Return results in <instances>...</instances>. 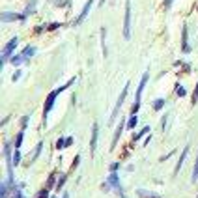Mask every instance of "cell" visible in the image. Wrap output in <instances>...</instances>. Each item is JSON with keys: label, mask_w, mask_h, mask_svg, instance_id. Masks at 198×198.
I'll list each match as a JSON object with an SVG mask.
<instances>
[{"label": "cell", "mask_w": 198, "mask_h": 198, "mask_svg": "<svg viewBox=\"0 0 198 198\" xmlns=\"http://www.w3.org/2000/svg\"><path fill=\"white\" fill-rule=\"evenodd\" d=\"M13 81H17V79H21V71H17V73H13V77H11Z\"/></svg>", "instance_id": "34"}, {"label": "cell", "mask_w": 198, "mask_h": 198, "mask_svg": "<svg viewBox=\"0 0 198 198\" xmlns=\"http://www.w3.org/2000/svg\"><path fill=\"white\" fill-rule=\"evenodd\" d=\"M22 137H24V133L21 131V133L17 135V138H15V150H19V148H21V144H22Z\"/></svg>", "instance_id": "16"}, {"label": "cell", "mask_w": 198, "mask_h": 198, "mask_svg": "<svg viewBox=\"0 0 198 198\" xmlns=\"http://www.w3.org/2000/svg\"><path fill=\"white\" fill-rule=\"evenodd\" d=\"M34 10H36V0H32V2L28 4V8H26V11H24V15H30V13H34Z\"/></svg>", "instance_id": "18"}, {"label": "cell", "mask_w": 198, "mask_h": 198, "mask_svg": "<svg viewBox=\"0 0 198 198\" xmlns=\"http://www.w3.org/2000/svg\"><path fill=\"white\" fill-rule=\"evenodd\" d=\"M65 180H67V176H65V174H62V176H60V180H58V183H56V191H60V189H62V185L65 183Z\"/></svg>", "instance_id": "21"}, {"label": "cell", "mask_w": 198, "mask_h": 198, "mask_svg": "<svg viewBox=\"0 0 198 198\" xmlns=\"http://www.w3.org/2000/svg\"><path fill=\"white\" fill-rule=\"evenodd\" d=\"M47 196H49V187H45V189H43V191H41L36 198H47Z\"/></svg>", "instance_id": "27"}, {"label": "cell", "mask_w": 198, "mask_h": 198, "mask_svg": "<svg viewBox=\"0 0 198 198\" xmlns=\"http://www.w3.org/2000/svg\"><path fill=\"white\" fill-rule=\"evenodd\" d=\"M148 133H150V127H144V129H142L140 133H137L133 138H135V140H138V138H142V137H144V135H148Z\"/></svg>", "instance_id": "19"}, {"label": "cell", "mask_w": 198, "mask_h": 198, "mask_svg": "<svg viewBox=\"0 0 198 198\" xmlns=\"http://www.w3.org/2000/svg\"><path fill=\"white\" fill-rule=\"evenodd\" d=\"M58 26H60V24H58V22H53V24H51V26H47V30H54V28H58Z\"/></svg>", "instance_id": "31"}, {"label": "cell", "mask_w": 198, "mask_h": 198, "mask_svg": "<svg viewBox=\"0 0 198 198\" xmlns=\"http://www.w3.org/2000/svg\"><path fill=\"white\" fill-rule=\"evenodd\" d=\"M73 161H75V163H73V164H71V170H73V168H77V166H79V161H81V157H79V155H77V157H75V159H73Z\"/></svg>", "instance_id": "30"}, {"label": "cell", "mask_w": 198, "mask_h": 198, "mask_svg": "<svg viewBox=\"0 0 198 198\" xmlns=\"http://www.w3.org/2000/svg\"><path fill=\"white\" fill-rule=\"evenodd\" d=\"M137 121H138V118H137V116L133 114V116L129 118V121H127V127H129V129H133V127L137 125Z\"/></svg>", "instance_id": "17"}, {"label": "cell", "mask_w": 198, "mask_h": 198, "mask_svg": "<svg viewBox=\"0 0 198 198\" xmlns=\"http://www.w3.org/2000/svg\"><path fill=\"white\" fill-rule=\"evenodd\" d=\"M99 4H105V0H99Z\"/></svg>", "instance_id": "37"}, {"label": "cell", "mask_w": 198, "mask_h": 198, "mask_svg": "<svg viewBox=\"0 0 198 198\" xmlns=\"http://www.w3.org/2000/svg\"><path fill=\"white\" fill-rule=\"evenodd\" d=\"M196 101H198V84H196V88L192 92V103H196Z\"/></svg>", "instance_id": "29"}, {"label": "cell", "mask_w": 198, "mask_h": 198, "mask_svg": "<svg viewBox=\"0 0 198 198\" xmlns=\"http://www.w3.org/2000/svg\"><path fill=\"white\" fill-rule=\"evenodd\" d=\"M26 123H28V116H24L22 118V127H26Z\"/></svg>", "instance_id": "35"}, {"label": "cell", "mask_w": 198, "mask_h": 198, "mask_svg": "<svg viewBox=\"0 0 198 198\" xmlns=\"http://www.w3.org/2000/svg\"><path fill=\"white\" fill-rule=\"evenodd\" d=\"M127 92H129V82H127L125 86H123V90H121V93H120V97H118V103H116V107H114V110H112L110 120H114V118L118 116V112H120V109H121L123 101H125V97H127Z\"/></svg>", "instance_id": "5"}, {"label": "cell", "mask_w": 198, "mask_h": 198, "mask_svg": "<svg viewBox=\"0 0 198 198\" xmlns=\"http://www.w3.org/2000/svg\"><path fill=\"white\" fill-rule=\"evenodd\" d=\"M19 163H21V152L15 150V153H13V164H19Z\"/></svg>", "instance_id": "25"}, {"label": "cell", "mask_w": 198, "mask_h": 198, "mask_svg": "<svg viewBox=\"0 0 198 198\" xmlns=\"http://www.w3.org/2000/svg\"><path fill=\"white\" fill-rule=\"evenodd\" d=\"M101 43H103V54L107 56V45H105V28H101Z\"/></svg>", "instance_id": "24"}, {"label": "cell", "mask_w": 198, "mask_h": 198, "mask_svg": "<svg viewBox=\"0 0 198 198\" xmlns=\"http://www.w3.org/2000/svg\"><path fill=\"white\" fill-rule=\"evenodd\" d=\"M148 73H144L142 75V81H140V84H138V90H137V95H135V105H133V114H137L138 112V109H140V95H142V90H144V86H146V82H148Z\"/></svg>", "instance_id": "4"}, {"label": "cell", "mask_w": 198, "mask_h": 198, "mask_svg": "<svg viewBox=\"0 0 198 198\" xmlns=\"http://www.w3.org/2000/svg\"><path fill=\"white\" fill-rule=\"evenodd\" d=\"M92 4H93V0H88V2L84 4V8H82V11H81V15L75 19V24H81L86 17H88V13H90V8H92Z\"/></svg>", "instance_id": "7"}, {"label": "cell", "mask_w": 198, "mask_h": 198, "mask_svg": "<svg viewBox=\"0 0 198 198\" xmlns=\"http://www.w3.org/2000/svg\"><path fill=\"white\" fill-rule=\"evenodd\" d=\"M164 107V99H155V101H153V109L155 110H161Z\"/></svg>", "instance_id": "15"}, {"label": "cell", "mask_w": 198, "mask_h": 198, "mask_svg": "<svg viewBox=\"0 0 198 198\" xmlns=\"http://www.w3.org/2000/svg\"><path fill=\"white\" fill-rule=\"evenodd\" d=\"M21 54L24 56V60H28L30 56H34V54H36V47H32V45H28V47H24V51H22Z\"/></svg>", "instance_id": "11"}, {"label": "cell", "mask_w": 198, "mask_h": 198, "mask_svg": "<svg viewBox=\"0 0 198 198\" xmlns=\"http://www.w3.org/2000/svg\"><path fill=\"white\" fill-rule=\"evenodd\" d=\"M123 38H131V0L125 2V19H123Z\"/></svg>", "instance_id": "2"}, {"label": "cell", "mask_w": 198, "mask_h": 198, "mask_svg": "<svg viewBox=\"0 0 198 198\" xmlns=\"http://www.w3.org/2000/svg\"><path fill=\"white\" fill-rule=\"evenodd\" d=\"M176 93H178L180 97H183V95H185L187 92H185V88H183V86H178V90H176Z\"/></svg>", "instance_id": "28"}, {"label": "cell", "mask_w": 198, "mask_h": 198, "mask_svg": "<svg viewBox=\"0 0 198 198\" xmlns=\"http://www.w3.org/2000/svg\"><path fill=\"white\" fill-rule=\"evenodd\" d=\"M109 183H110L112 187H116V189H120V187H121V185H120V180H118V176H116V174H110V176H109Z\"/></svg>", "instance_id": "14"}, {"label": "cell", "mask_w": 198, "mask_h": 198, "mask_svg": "<svg viewBox=\"0 0 198 198\" xmlns=\"http://www.w3.org/2000/svg\"><path fill=\"white\" fill-rule=\"evenodd\" d=\"M123 127H125V123H123V120H121V123L118 125V129H116V133H114V138H112V150L116 148V144H118V138H120V135H121V131H123Z\"/></svg>", "instance_id": "9"}, {"label": "cell", "mask_w": 198, "mask_h": 198, "mask_svg": "<svg viewBox=\"0 0 198 198\" xmlns=\"http://www.w3.org/2000/svg\"><path fill=\"white\" fill-rule=\"evenodd\" d=\"M172 2H174V0H164V8H166V10H168V8H170V6H172Z\"/></svg>", "instance_id": "33"}, {"label": "cell", "mask_w": 198, "mask_h": 198, "mask_svg": "<svg viewBox=\"0 0 198 198\" xmlns=\"http://www.w3.org/2000/svg\"><path fill=\"white\" fill-rule=\"evenodd\" d=\"M138 194H140L142 198H161V196H157V194H146L144 191H138Z\"/></svg>", "instance_id": "26"}, {"label": "cell", "mask_w": 198, "mask_h": 198, "mask_svg": "<svg viewBox=\"0 0 198 198\" xmlns=\"http://www.w3.org/2000/svg\"><path fill=\"white\" fill-rule=\"evenodd\" d=\"M187 153H189V146H185V148H183V153H181V157H180V161H178V164H176V170H174V174H178V172H180L181 164L185 163V157H187Z\"/></svg>", "instance_id": "10"}, {"label": "cell", "mask_w": 198, "mask_h": 198, "mask_svg": "<svg viewBox=\"0 0 198 198\" xmlns=\"http://www.w3.org/2000/svg\"><path fill=\"white\" fill-rule=\"evenodd\" d=\"M198 180V157H196V163H194V168H192V181Z\"/></svg>", "instance_id": "22"}, {"label": "cell", "mask_w": 198, "mask_h": 198, "mask_svg": "<svg viewBox=\"0 0 198 198\" xmlns=\"http://www.w3.org/2000/svg\"><path fill=\"white\" fill-rule=\"evenodd\" d=\"M97 137H99V125L93 123V127H92V140H90V153L92 155L95 153V148H97Z\"/></svg>", "instance_id": "6"}, {"label": "cell", "mask_w": 198, "mask_h": 198, "mask_svg": "<svg viewBox=\"0 0 198 198\" xmlns=\"http://www.w3.org/2000/svg\"><path fill=\"white\" fill-rule=\"evenodd\" d=\"M64 198H69V194H67V192H65V194H64Z\"/></svg>", "instance_id": "36"}, {"label": "cell", "mask_w": 198, "mask_h": 198, "mask_svg": "<svg viewBox=\"0 0 198 198\" xmlns=\"http://www.w3.org/2000/svg\"><path fill=\"white\" fill-rule=\"evenodd\" d=\"M56 148H58V150H62V148H67V138H58Z\"/></svg>", "instance_id": "20"}, {"label": "cell", "mask_w": 198, "mask_h": 198, "mask_svg": "<svg viewBox=\"0 0 198 198\" xmlns=\"http://www.w3.org/2000/svg\"><path fill=\"white\" fill-rule=\"evenodd\" d=\"M73 82H75V79H71V81H69L67 84H64V86H60V88H56V90H53L51 93H49V95H47V101H45V109H43V118H45V120H47V116H49V112H51V110H53V107H54V101H56V97H58V95H60V93H62L64 90H67V88H69V86H71Z\"/></svg>", "instance_id": "1"}, {"label": "cell", "mask_w": 198, "mask_h": 198, "mask_svg": "<svg viewBox=\"0 0 198 198\" xmlns=\"http://www.w3.org/2000/svg\"><path fill=\"white\" fill-rule=\"evenodd\" d=\"M10 62H11L13 65H19V64H22V62H26V60H24V56H22V54H15V56H11V58H10Z\"/></svg>", "instance_id": "13"}, {"label": "cell", "mask_w": 198, "mask_h": 198, "mask_svg": "<svg viewBox=\"0 0 198 198\" xmlns=\"http://www.w3.org/2000/svg\"><path fill=\"white\" fill-rule=\"evenodd\" d=\"M17 43H19V38H11L10 41H8V45L4 47V51H2V60H0V67H2L4 64H6V60L11 56V53H13V49L17 47Z\"/></svg>", "instance_id": "3"}, {"label": "cell", "mask_w": 198, "mask_h": 198, "mask_svg": "<svg viewBox=\"0 0 198 198\" xmlns=\"http://www.w3.org/2000/svg\"><path fill=\"white\" fill-rule=\"evenodd\" d=\"M118 168H120V163H112V164H110V170H112V172L118 170Z\"/></svg>", "instance_id": "32"}, {"label": "cell", "mask_w": 198, "mask_h": 198, "mask_svg": "<svg viewBox=\"0 0 198 198\" xmlns=\"http://www.w3.org/2000/svg\"><path fill=\"white\" fill-rule=\"evenodd\" d=\"M26 19V15H17V13H10V11H6V13H2V22H10V21H24Z\"/></svg>", "instance_id": "8"}, {"label": "cell", "mask_w": 198, "mask_h": 198, "mask_svg": "<svg viewBox=\"0 0 198 198\" xmlns=\"http://www.w3.org/2000/svg\"><path fill=\"white\" fill-rule=\"evenodd\" d=\"M181 32H183V41H181V45H183V47H181V49H183V53H189L191 49H189V43H187V26H183V30H181Z\"/></svg>", "instance_id": "12"}, {"label": "cell", "mask_w": 198, "mask_h": 198, "mask_svg": "<svg viewBox=\"0 0 198 198\" xmlns=\"http://www.w3.org/2000/svg\"><path fill=\"white\" fill-rule=\"evenodd\" d=\"M41 146H43V144H41V142H39V144H38V146H36V153H34V155H32V163H34V161H36V159H38V155H39V153H41Z\"/></svg>", "instance_id": "23"}]
</instances>
